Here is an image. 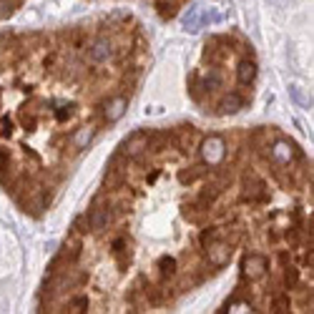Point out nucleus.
Here are the masks:
<instances>
[{
    "label": "nucleus",
    "instance_id": "nucleus-14",
    "mask_svg": "<svg viewBox=\"0 0 314 314\" xmlns=\"http://www.w3.org/2000/svg\"><path fill=\"white\" fill-rule=\"evenodd\" d=\"M91 138H93V128H78V133L73 136V146L75 148H83V146H88L91 143Z\"/></svg>",
    "mask_w": 314,
    "mask_h": 314
},
{
    "label": "nucleus",
    "instance_id": "nucleus-2",
    "mask_svg": "<svg viewBox=\"0 0 314 314\" xmlns=\"http://www.w3.org/2000/svg\"><path fill=\"white\" fill-rule=\"evenodd\" d=\"M86 221H88V226H91L93 231H106V229L111 226V221H113V211H111V206H108V204H106V206H101V204L96 201V204H93V209L88 211Z\"/></svg>",
    "mask_w": 314,
    "mask_h": 314
},
{
    "label": "nucleus",
    "instance_id": "nucleus-26",
    "mask_svg": "<svg viewBox=\"0 0 314 314\" xmlns=\"http://www.w3.org/2000/svg\"><path fill=\"white\" fill-rule=\"evenodd\" d=\"M8 169V153L0 148V176H3V171Z\"/></svg>",
    "mask_w": 314,
    "mask_h": 314
},
{
    "label": "nucleus",
    "instance_id": "nucleus-5",
    "mask_svg": "<svg viewBox=\"0 0 314 314\" xmlns=\"http://www.w3.org/2000/svg\"><path fill=\"white\" fill-rule=\"evenodd\" d=\"M206 254H209V264H211V266H224V264H229V259H231V247L214 239L211 244H206Z\"/></svg>",
    "mask_w": 314,
    "mask_h": 314
},
{
    "label": "nucleus",
    "instance_id": "nucleus-22",
    "mask_svg": "<svg viewBox=\"0 0 314 314\" xmlns=\"http://www.w3.org/2000/svg\"><path fill=\"white\" fill-rule=\"evenodd\" d=\"M70 116H73V106H63V108H58V111H56V119H58L61 124H63V121H68Z\"/></svg>",
    "mask_w": 314,
    "mask_h": 314
},
{
    "label": "nucleus",
    "instance_id": "nucleus-12",
    "mask_svg": "<svg viewBox=\"0 0 314 314\" xmlns=\"http://www.w3.org/2000/svg\"><path fill=\"white\" fill-rule=\"evenodd\" d=\"M216 196H219V188H216V186H206V188L199 193V201H196V206H199V209H209V206L216 201Z\"/></svg>",
    "mask_w": 314,
    "mask_h": 314
},
{
    "label": "nucleus",
    "instance_id": "nucleus-8",
    "mask_svg": "<svg viewBox=\"0 0 314 314\" xmlns=\"http://www.w3.org/2000/svg\"><path fill=\"white\" fill-rule=\"evenodd\" d=\"M242 108H244V98H242L239 93H229V96H224V98L219 101V113H221V116L237 113V111H242Z\"/></svg>",
    "mask_w": 314,
    "mask_h": 314
},
{
    "label": "nucleus",
    "instance_id": "nucleus-10",
    "mask_svg": "<svg viewBox=\"0 0 314 314\" xmlns=\"http://www.w3.org/2000/svg\"><path fill=\"white\" fill-rule=\"evenodd\" d=\"M201 25H204V8H199V5L188 8V13L184 18V28L188 33H196V30H201Z\"/></svg>",
    "mask_w": 314,
    "mask_h": 314
},
{
    "label": "nucleus",
    "instance_id": "nucleus-21",
    "mask_svg": "<svg viewBox=\"0 0 314 314\" xmlns=\"http://www.w3.org/2000/svg\"><path fill=\"white\" fill-rule=\"evenodd\" d=\"M68 307H70V312H86V309H88V299H86V297H78V299H73Z\"/></svg>",
    "mask_w": 314,
    "mask_h": 314
},
{
    "label": "nucleus",
    "instance_id": "nucleus-15",
    "mask_svg": "<svg viewBox=\"0 0 314 314\" xmlns=\"http://www.w3.org/2000/svg\"><path fill=\"white\" fill-rule=\"evenodd\" d=\"M297 284H299V269L292 266V264H287L284 266V287L287 289H294Z\"/></svg>",
    "mask_w": 314,
    "mask_h": 314
},
{
    "label": "nucleus",
    "instance_id": "nucleus-11",
    "mask_svg": "<svg viewBox=\"0 0 314 314\" xmlns=\"http://www.w3.org/2000/svg\"><path fill=\"white\" fill-rule=\"evenodd\" d=\"M294 153H297L294 146L287 143V141H277V143H274V148H271V156H274L277 161H282V164H289V159H292Z\"/></svg>",
    "mask_w": 314,
    "mask_h": 314
},
{
    "label": "nucleus",
    "instance_id": "nucleus-3",
    "mask_svg": "<svg viewBox=\"0 0 314 314\" xmlns=\"http://www.w3.org/2000/svg\"><path fill=\"white\" fill-rule=\"evenodd\" d=\"M244 277L247 279H261L264 274L269 271V261H266V256H261V254H249L247 259H244Z\"/></svg>",
    "mask_w": 314,
    "mask_h": 314
},
{
    "label": "nucleus",
    "instance_id": "nucleus-27",
    "mask_svg": "<svg viewBox=\"0 0 314 314\" xmlns=\"http://www.w3.org/2000/svg\"><path fill=\"white\" fill-rule=\"evenodd\" d=\"M269 3H271V5H277V8H284V5L292 3V0H269Z\"/></svg>",
    "mask_w": 314,
    "mask_h": 314
},
{
    "label": "nucleus",
    "instance_id": "nucleus-19",
    "mask_svg": "<svg viewBox=\"0 0 314 314\" xmlns=\"http://www.w3.org/2000/svg\"><path fill=\"white\" fill-rule=\"evenodd\" d=\"M274 312H279V314L289 312V299H287L284 294H279V297H274Z\"/></svg>",
    "mask_w": 314,
    "mask_h": 314
},
{
    "label": "nucleus",
    "instance_id": "nucleus-23",
    "mask_svg": "<svg viewBox=\"0 0 314 314\" xmlns=\"http://www.w3.org/2000/svg\"><path fill=\"white\" fill-rule=\"evenodd\" d=\"M13 13V0H0V18H5Z\"/></svg>",
    "mask_w": 314,
    "mask_h": 314
},
{
    "label": "nucleus",
    "instance_id": "nucleus-13",
    "mask_svg": "<svg viewBox=\"0 0 314 314\" xmlns=\"http://www.w3.org/2000/svg\"><path fill=\"white\" fill-rule=\"evenodd\" d=\"M196 143V131L191 128V126H184L181 131H179V146L181 148H191Z\"/></svg>",
    "mask_w": 314,
    "mask_h": 314
},
{
    "label": "nucleus",
    "instance_id": "nucleus-7",
    "mask_svg": "<svg viewBox=\"0 0 314 314\" xmlns=\"http://www.w3.org/2000/svg\"><path fill=\"white\" fill-rule=\"evenodd\" d=\"M237 78H239L242 86H251L254 78H256V63L249 61V58H244V61L237 65Z\"/></svg>",
    "mask_w": 314,
    "mask_h": 314
},
{
    "label": "nucleus",
    "instance_id": "nucleus-20",
    "mask_svg": "<svg viewBox=\"0 0 314 314\" xmlns=\"http://www.w3.org/2000/svg\"><path fill=\"white\" fill-rule=\"evenodd\" d=\"M204 174V166H193V171H186V174H181V181L184 184H188V181H196Z\"/></svg>",
    "mask_w": 314,
    "mask_h": 314
},
{
    "label": "nucleus",
    "instance_id": "nucleus-16",
    "mask_svg": "<svg viewBox=\"0 0 314 314\" xmlns=\"http://www.w3.org/2000/svg\"><path fill=\"white\" fill-rule=\"evenodd\" d=\"M289 93H292V98H294L302 108H312V98L304 93V88H302V86H289Z\"/></svg>",
    "mask_w": 314,
    "mask_h": 314
},
{
    "label": "nucleus",
    "instance_id": "nucleus-25",
    "mask_svg": "<svg viewBox=\"0 0 314 314\" xmlns=\"http://www.w3.org/2000/svg\"><path fill=\"white\" fill-rule=\"evenodd\" d=\"M174 13H176V10H174V3H169V5L161 3V15H164V18H171Z\"/></svg>",
    "mask_w": 314,
    "mask_h": 314
},
{
    "label": "nucleus",
    "instance_id": "nucleus-6",
    "mask_svg": "<svg viewBox=\"0 0 314 314\" xmlns=\"http://www.w3.org/2000/svg\"><path fill=\"white\" fill-rule=\"evenodd\" d=\"M113 56V46H111V41H106V38H98V41L88 48V58L93 61V63H103V61H108Z\"/></svg>",
    "mask_w": 314,
    "mask_h": 314
},
{
    "label": "nucleus",
    "instance_id": "nucleus-17",
    "mask_svg": "<svg viewBox=\"0 0 314 314\" xmlns=\"http://www.w3.org/2000/svg\"><path fill=\"white\" fill-rule=\"evenodd\" d=\"M159 266H161V274H164V277H171V274L176 271V261H174L171 256H161V259H159Z\"/></svg>",
    "mask_w": 314,
    "mask_h": 314
},
{
    "label": "nucleus",
    "instance_id": "nucleus-18",
    "mask_svg": "<svg viewBox=\"0 0 314 314\" xmlns=\"http://www.w3.org/2000/svg\"><path fill=\"white\" fill-rule=\"evenodd\" d=\"M221 86V78H219V73H211V75H206L204 81H201V88L204 91H216Z\"/></svg>",
    "mask_w": 314,
    "mask_h": 314
},
{
    "label": "nucleus",
    "instance_id": "nucleus-4",
    "mask_svg": "<svg viewBox=\"0 0 314 314\" xmlns=\"http://www.w3.org/2000/svg\"><path fill=\"white\" fill-rule=\"evenodd\" d=\"M148 143H151V136L138 131V133H133V136L124 143V151H121V153L126 156V159H138V156L148 148Z\"/></svg>",
    "mask_w": 314,
    "mask_h": 314
},
{
    "label": "nucleus",
    "instance_id": "nucleus-1",
    "mask_svg": "<svg viewBox=\"0 0 314 314\" xmlns=\"http://www.w3.org/2000/svg\"><path fill=\"white\" fill-rule=\"evenodd\" d=\"M199 153H201V161H204L206 166H219V164L224 161L226 146H224V141H221L219 136H209V138L201 141Z\"/></svg>",
    "mask_w": 314,
    "mask_h": 314
},
{
    "label": "nucleus",
    "instance_id": "nucleus-9",
    "mask_svg": "<svg viewBox=\"0 0 314 314\" xmlns=\"http://www.w3.org/2000/svg\"><path fill=\"white\" fill-rule=\"evenodd\" d=\"M126 106H128V101H126V98H113V101L106 106V111H103L106 121H108V124H116V121H119L121 116L126 113Z\"/></svg>",
    "mask_w": 314,
    "mask_h": 314
},
{
    "label": "nucleus",
    "instance_id": "nucleus-24",
    "mask_svg": "<svg viewBox=\"0 0 314 314\" xmlns=\"http://www.w3.org/2000/svg\"><path fill=\"white\" fill-rule=\"evenodd\" d=\"M216 239V229H206L204 234H201V247H206V244H211Z\"/></svg>",
    "mask_w": 314,
    "mask_h": 314
}]
</instances>
